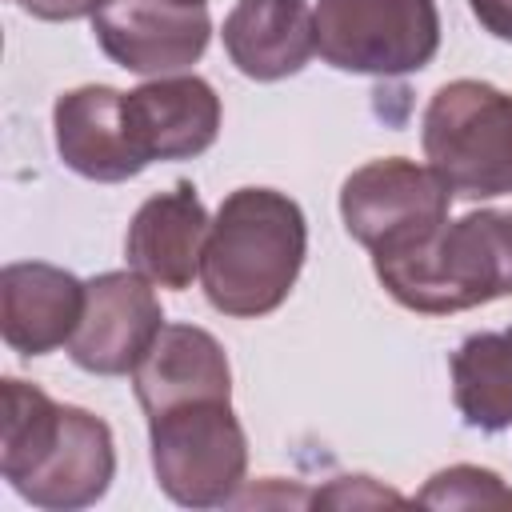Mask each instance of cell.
<instances>
[{
  "instance_id": "obj_6",
  "label": "cell",
  "mask_w": 512,
  "mask_h": 512,
  "mask_svg": "<svg viewBox=\"0 0 512 512\" xmlns=\"http://www.w3.org/2000/svg\"><path fill=\"white\" fill-rule=\"evenodd\" d=\"M452 188L432 164L404 156L372 160L356 168L340 188V216L356 244L372 256L400 252L432 236L448 220Z\"/></svg>"
},
{
  "instance_id": "obj_13",
  "label": "cell",
  "mask_w": 512,
  "mask_h": 512,
  "mask_svg": "<svg viewBox=\"0 0 512 512\" xmlns=\"http://www.w3.org/2000/svg\"><path fill=\"white\" fill-rule=\"evenodd\" d=\"M84 292L88 284L56 264H8L0 272V332L8 348L44 356L68 344L84 316Z\"/></svg>"
},
{
  "instance_id": "obj_18",
  "label": "cell",
  "mask_w": 512,
  "mask_h": 512,
  "mask_svg": "<svg viewBox=\"0 0 512 512\" xmlns=\"http://www.w3.org/2000/svg\"><path fill=\"white\" fill-rule=\"evenodd\" d=\"M416 500L428 508H512V488L488 468L456 464L436 472Z\"/></svg>"
},
{
  "instance_id": "obj_7",
  "label": "cell",
  "mask_w": 512,
  "mask_h": 512,
  "mask_svg": "<svg viewBox=\"0 0 512 512\" xmlns=\"http://www.w3.org/2000/svg\"><path fill=\"white\" fill-rule=\"evenodd\" d=\"M92 32L120 68L172 76L204 56L212 20L200 0H100Z\"/></svg>"
},
{
  "instance_id": "obj_22",
  "label": "cell",
  "mask_w": 512,
  "mask_h": 512,
  "mask_svg": "<svg viewBox=\"0 0 512 512\" xmlns=\"http://www.w3.org/2000/svg\"><path fill=\"white\" fill-rule=\"evenodd\" d=\"M504 336H508V340H512V328H508V332H504Z\"/></svg>"
},
{
  "instance_id": "obj_16",
  "label": "cell",
  "mask_w": 512,
  "mask_h": 512,
  "mask_svg": "<svg viewBox=\"0 0 512 512\" xmlns=\"http://www.w3.org/2000/svg\"><path fill=\"white\" fill-rule=\"evenodd\" d=\"M452 396L472 428L500 432L512 424V340L504 332L468 336L452 352Z\"/></svg>"
},
{
  "instance_id": "obj_10",
  "label": "cell",
  "mask_w": 512,
  "mask_h": 512,
  "mask_svg": "<svg viewBox=\"0 0 512 512\" xmlns=\"http://www.w3.org/2000/svg\"><path fill=\"white\" fill-rule=\"evenodd\" d=\"M116 472V452H112V432L100 416L64 404L60 408V428L52 448L40 456V464L12 484L28 504L52 508V512H72L96 504Z\"/></svg>"
},
{
  "instance_id": "obj_21",
  "label": "cell",
  "mask_w": 512,
  "mask_h": 512,
  "mask_svg": "<svg viewBox=\"0 0 512 512\" xmlns=\"http://www.w3.org/2000/svg\"><path fill=\"white\" fill-rule=\"evenodd\" d=\"M472 16L500 40H512V0H468Z\"/></svg>"
},
{
  "instance_id": "obj_8",
  "label": "cell",
  "mask_w": 512,
  "mask_h": 512,
  "mask_svg": "<svg viewBox=\"0 0 512 512\" xmlns=\"http://www.w3.org/2000/svg\"><path fill=\"white\" fill-rule=\"evenodd\" d=\"M164 328L160 300L140 272H104L88 280L84 316L68 340V356L96 376H124Z\"/></svg>"
},
{
  "instance_id": "obj_2",
  "label": "cell",
  "mask_w": 512,
  "mask_h": 512,
  "mask_svg": "<svg viewBox=\"0 0 512 512\" xmlns=\"http://www.w3.org/2000/svg\"><path fill=\"white\" fill-rule=\"evenodd\" d=\"M380 284L412 312L448 316L512 296V212H468L432 236L372 256Z\"/></svg>"
},
{
  "instance_id": "obj_4",
  "label": "cell",
  "mask_w": 512,
  "mask_h": 512,
  "mask_svg": "<svg viewBox=\"0 0 512 512\" xmlns=\"http://www.w3.org/2000/svg\"><path fill=\"white\" fill-rule=\"evenodd\" d=\"M156 484L184 508L232 504L244 468L248 440L228 400H196L148 416Z\"/></svg>"
},
{
  "instance_id": "obj_23",
  "label": "cell",
  "mask_w": 512,
  "mask_h": 512,
  "mask_svg": "<svg viewBox=\"0 0 512 512\" xmlns=\"http://www.w3.org/2000/svg\"><path fill=\"white\" fill-rule=\"evenodd\" d=\"M200 4H204V0H200Z\"/></svg>"
},
{
  "instance_id": "obj_3",
  "label": "cell",
  "mask_w": 512,
  "mask_h": 512,
  "mask_svg": "<svg viewBox=\"0 0 512 512\" xmlns=\"http://www.w3.org/2000/svg\"><path fill=\"white\" fill-rule=\"evenodd\" d=\"M424 156L456 196L512 192V92L480 80L444 84L424 108Z\"/></svg>"
},
{
  "instance_id": "obj_14",
  "label": "cell",
  "mask_w": 512,
  "mask_h": 512,
  "mask_svg": "<svg viewBox=\"0 0 512 512\" xmlns=\"http://www.w3.org/2000/svg\"><path fill=\"white\" fill-rule=\"evenodd\" d=\"M56 124V148L60 160L88 176V180H128L136 176L148 160L136 152L128 124H124V96L116 88L104 84H88V88H72L56 100L52 112Z\"/></svg>"
},
{
  "instance_id": "obj_12",
  "label": "cell",
  "mask_w": 512,
  "mask_h": 512,
  "mask_svg": "<svg viewBox=\"0 0 512 512\" xmlns=\"http://www.w3.org/2000/svg\"><path fill=\"white\" fill-rule=\"evenodd\" d=\"M136 400L148 416H160L180 404L196 400H228L232 396V368L216 336L192 324H164L152 348L132 368Z\"/></svg>"
},
{
  "instance_id": "obj_11",
  "label": "cell",
  "mask_w": 512,
  "mask_h": 512,
  "mask_svg": "<svg viewBox=\"0 0 512 512\" xmlns=\"http://www.w3.org/2000/svg\"><path fill=\"white\" fill-rule=\"evenodd\" d=\"M208 228L212 220L188 180H180L172 192L144 200L124 240L132 272H140L156 288H188L192 276H200Z\"/></svg>"
},
{
  "instance_id": "obj_19",
  "label": "cell",
  "mask_w": 512,
  "mask_h": 512,
  "mask_svg": "<svg viewBox=\"0 0 512 512\" xmlns=\"http://www.w3.org/2000/svg\"><path fill=\"white\" fill-rule=\"evenodd\" d=\"M316 504L328 508H368V504H404L396 492L376 488L368 476H348V480H332L324 492H316Z\"/></svg>"
},
{
  "instance_id": "obj_15",
  "label": "cell",
  "mask_w": 512,
  "mask_h": 512,
  "mask_svg": "<svg viewBox=\"0 0 512 512\" xmlns=\"http://www.w3.org/2000/svg\"><path fill=\"white\" fill-rule=\"evenodd\" d=\"M224 48L252 80L292 76L316 52V12L308 0H236L224 20Z\"/></svg>"
},
{
  "instance_id": "obj_1",
  "label": "cell",
  "mask_w": 512,
  "mask_h": 512,
  "mask_svg": "<svg viewBox=\"0 0 512 512\" xmlns=\"http://www.w3.org/2000/svg\"><path fill=\"white\" fill-rule=\"evenodd\" d=\"M308 248L304 212L272 188H236L204 244L200 284L224 316H264L292 292Z\"/></svg>"
},
{
  "instance_id": "obj_5",
  "label": "cell",
  "mask_w": 512,
  "mask_h": 512,
  "mask_svg": "<svg viewBox=\"0 0 512 512\" xmlns=\"http://www.w3.org/2000/svg\"><path fill=\"white\" fill-rule=\"evenodd\" d=\"M440 48L436 0H320L316 52L340 72L400 76Z\"/></svg>"
},
{
  "instance_id": "obj_9",
  "label": "cell",
  "mask_w": 512,
  "mask_h": 512,
  "mask_svg": "<svg viewBox=\"0 0 512 512\" xmlns=\"http://www.w3.org/2000/svg\"><path fill=\"white\" fill-rule=\"evenodd\" d=\"M124 124L148 164L188 160L216 140L220 100L200 76H156L124 96Z\"/></svg>"
},
{
  "instance_id": "obj_20",
  "label": "cell",
  "mask_w": 512,
  "mask_h": 512,
  "mask_svg": "<svg viewBox=\"0 0 512 512\" xmlns=\"http://www.w3.org/2000/svg\"><path fill=\"white\" fill-rule=\"evenodd\" d=\"M16 4L40 20H76L100 8V0H16Z\"/></svg>"
},
{
  "instance_id": "obj_17",
  "label": "cell",
  "mask_w": 512,
  "mask_h": 512,
  "mask_svg": "<svg viewBox=\"0 0 512 512\" xmlns=\"http://www.w3.org/2000/svg\"><path fill=\"white\" fill-rule=\"evenodd\" d=\"M60 408L36 384L4 380V416H0V472L8 484H20L40 456L52 448L60 428Z\"/></svg>"
}]
</instances>
